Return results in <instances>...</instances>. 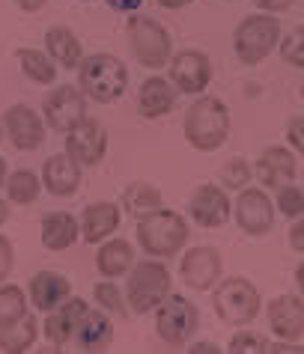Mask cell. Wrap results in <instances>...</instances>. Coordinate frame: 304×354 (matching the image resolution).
Masks as SVG:
<instances>
[{
  "label": "cell",
  "mask_w": 304,
  "mask_h": 354,
  "mask_svg": "<svg viewBox=\"0 0 304 354\" xmlns=\"http://www.w3.org/2000/svg\"><path fill=\"white\" fill-rule=\"evenodd\" d=\"M230 134V111L221 98L200 95L185 113V140L200 152L221 149Z\"/></svg>",
  "instance_id": "cell-1"
},
{
  "label": "cell",
  "mask_w": 304,
  "mask_h": 354,
  "mask_svg": "<svg viewBox=\"0 0 304 354\" xmlns=\"http://www.w3.org/2000/svg\"><path fill=\"white\" fill-rule=\"evenodd\" d=\"M137 241H141L143 253H150V257L170 259L188 241V223L176 212L155 209L150 214H143V218H137Z\"/></svg>",
  "instance_id": "cell-2"
},
{
  "label": "cell",
  "mask_w": 304,
  "mask_h": 354,
  "mask_svg": "<svg viewBox=\"0 0 304 354\" xmlns=\"http://www.w3.org/2000/svg\"><path fill=\"white\" fill-rule=\"evenodd\" d=\"M78 86L99 104H111L123 98L129 86V72L114 54H90L78 66Z\"/></svg>",
  "instance_id": "cell-3"
},
{
  "label": "cell",
  "mask_w": 304,
  "mask_h": 354,
  "mask_svg": "<svg viewBox=\"0 0 304 354\" xmlns=\"http://www.w3.org/2000/svg\"><path fill=\"white\" fill-rule=\"evenodd\" d=\"M170 295V271L164 262H141L134 265L129 289H125V301H129L132 313H150Z\"/></svg>",
  "instance_id": "cell-4"
},
{
  "label": "cell",
  "mask_w": 304,
  "mask_h": 354,
  "mask_svg": "<svg viewBox=\"0 0 304 354\" xmlns=\"http://www.w3.org/2000/svg\"><path fill=\"white\" fill-rule=\"evenodd\" d=\"M215 313L224 324H248L260 313V295L244 277H227L215 286Z\"/></svg>",
  "instance_id": "cell-5"
},
{
  "label": "cell",
  "mask_w": 304,
  "mask_h": 354,
  "mask_svg": "<svg viewBox=\"0 0 304 354\" xmlns=\"http://www.w3.org/2000/svg\"><path fill=\"white\" fill-rule=\"evenodd\" d=\"M200 324L197 307L185 301L182 295H168L159 307H155V333L168 342V346H185Z\"/></svg>",
  "instance_id": "cell-6"
},
{
  "label": "cell",
  "mask_w": 304,
  "mask_h": 354,
  "mask_svg": "<svg viewBox=\"0 0 304 354\" xmlns=\"http://www.w3.org/2000/svg\"><path fill=\"white\" fill-rule=\"evenodd\" d=\"M280 42V21L271 15H248L236 27V54L244 66L260 63Z\"/></svg>",
  "instance_id": "cell-7"
},
{
  "label": "cell",
  "mask_w": 304,
  "mask_h": 354,
  "mask_svg": "<svg viewBox=\"0 0 304 354\" xmlns=\"http://www.w3.org/2000/svg\"><path fill=\"white\" fill-rule=\"evenodd\" d=\"M129 42L134 57L146 68H161L170 63V33L159 21L134 15L129 21Z\"/></svg>",
  "instance_id": "cell-8"
},
{
  "label": "cell",
  "mask_w": 304,
  "mask_h": 354,
  "mask_svg": "<svg viewBox=\"0 0 304 354\" xmlns=\"http://www.w3.org/2000/svg\"><path fill=\"white\" fill-rule=\"evenodd\" d=\"M45 120L54 131L69 134L81 120H87V102L78 86H57L45 98Z\"/></svg>",
  "instance_id": "cell-9"
},
{
  "label": "cell",
  "mask_w": 304,
  "mask_h": 354,
  "mask_svg": "<svg viewBox=\"0 0 304 354\" xmlns=\"http://www.w3.org/2000/svg\"><path fill=\"white\" fill-rule=\"evenodd\" d=\"M66 152L72 155L81 167H96L107 152L105 125L96 122V120H81L72 131L66 134Z\"/></svg>",
  "instance_id": "cell-10"
},
{
  "label": "cell",
  "mask_w": 304,
  "mask_h": 354,
  "mask_svg": "<svg viewBox=\"0 0 304 354\" xmlns=\"http://www.w3.org/2000/svg\"><path fill=\"white\" fill-rule=\"evenodd\" d=\"M212 81V63L203 51H179L170 60V84L179 93L200 95Z\"/></svg>",
  "instance_id": "cell-11"
},
{
  "label": "cell",
  "mask_w": 304,
  "mask_h": 354,
  "mask_svg": "<svg viewBox=\"0 0 304 354\" xmlns=\"http://www.w3.org/2000/svg\"><path fill=\"white\" fill-rule=\"evenodd\" d=\"M3 131L9 134L15 149H21V152L39 149L45 140V125L39 120V113L30 111L27 104H15L3 113Z\"/></svg>",
  "instance_id": "cell-12"
},
{
  "label": "cell",
  "mask_w": 304,
  "mask_h": 354,
  "mask_svg": "<svg viewBox=\"0 0 304 354\" xmlns=\"http://www.w3.org/2000/svg\"><path fill=\"white\" fill-rule=\"evenodd\" d=\"M179 271H182L185 286L206 292L221 280V253L215 248H191L182 257Z\"/></svg>",
  "instance_id": "cell-13"
},
{
  "label": "cell",
  "mask_w": 304,
  "mask_h": 354,
  "mask_svg": "<svg viewBox=\"0 0 304 354\" xmlns=\"http://www.w3.org/2000/svg\"><path fill=\"white\" fill-rule=\"evenodd\" d=\"M236 223L248 235H266L274 223L271 200L260 188H248L239 194L236 200Z\"/></svg>",
  "instance_id": "cell-14"
},
{
  "label": "cell",
  "mask_w": 304,
  "mask_h": 354,
  "mask_svg": "<svg viewBox=\"0 0 304 354\" xmlns=\"http://www.w3.org/2000/svg\"><path fill=\"white\" fill-rule=\"evenodd\" d=\"M230 200L218 185H200L197 191L191 194V221L206 226V230H215V226H224L230 218Z\"/></svg>",
  "instance_id": "cell-15"
},
{
  "label": "cell",
  "mask_w": 304,
  "mask_h": 354,
  "mask_svg": "<svg viewBox=\"0 0 304 354\" xmlns=\"http://www.w3.org/2000/svg\"><path fill=\"white\" fill-rule=\"evenodd\" d=\"M87 310H90V307H87V301L72 298V295H69L60 307H54L51 313H48V322H45L48 342H51V346H66V342H72L78 324H81Z\"/></svg>",
  "instance_id": "cell-16"
},
{
  "label": "cell",
  "mask_w": 304,
  "mask_h": 354,
  "mask_svg": "<svg viewBox=\"0 0 304 354\" xmlns=\"http://www.w3.org/2000/svg\"><path fill=\"white\" fill-rule=\"evenodd\" d=\"M269 324L280 339L296 342L304 333V301L296 295H278L269 304Z\"/></svg>",
  "instance_id": "cell-17"
},
{
  "label": "cell",
  "mask_w": 304,
  "mask_h": 354,
  "mask_svg": "<svg viewBox=\"0 0 304 354\" xmlns=\"http://www.w3.org/2000/svg\"><path fill=\"white\" fill-rule=\"evenodd\" d=\"M42 185L54 196H72L78 191V185H81V164L69 152L51 155L42 167Z\"/></svg>",
  "instance_id": "cell-18"
},
{
  "label": "cell",
  "mask_w": 304,
  "mask_h": 354,
  "mask_svg": "<svg viewBox=\"0 0 304 354\" xmlns=\"http://www.w3.org/2000/svg\"><path fill=\"white\" fill-rule=\"evenodd\" d=\"M27 292H30V301H33L36 310L51 313L54 307H60L69 295H72V286H69V280L63 277V274H57V271H39L36 277L30 280Z\"/></svg>",
  "instance_id": "cell-19"
},
{
  "label": "cell",
  "mask_w": 304,
  "mask_h": 354,
  "mask_svg": "<svg viewBox=\"0 0 304 354\" xmlns=\"http://www.w3.org/2000/svg\"><path fill=\"white\" fill-rule=\"evenodd\" d=\"M111 339H114V324L99 310H87L72 337V342L81 351H105L111 346Z\"/></svg>",
  "instance_id": "cell-20"
},
{
  "label": "cell",
  "mask_w": 304,
  "mask_h": 354,
  "mask_svg": "<svg viewBox=\"0 0 304 354\" xmlns=\"http://www.w3.org/2000/svg\"><path fill=\"white\" fill-rule=\"evenodd\" d=\"M257 176L266 188H280L283 182H292L296 176V158L283 146H269L257 161Z\"/></svg>",
  "instance_id": "cell-21"
},
{
  "label": "cell",
  "mask_w": 304,
  "mask_h": 354,
  "mask_svg": "<svg viewBox=\"0 0 304 354\" xmlns=\"http://www.w3.org/2000/svg\"><path fill=\"white\" fill-rule=\"evenodd\" d=\"M116 226H120V205L114 203H93L84 209V218H81V239L84 241H105Z\"/></svg>",
  "instance_id": "cell-22"
},
{
  "label": "cell",
  "mask_w": 304,
  "mask_h": 354,
  "mask_svg": "<svg viewBox=\"0 0 304 354\" xmlns=\"http://www.w3.org/2000/svg\"><path fill=\"white\" fill-rule=\"evenodd\" d=\"M78 235H81V223L69 212H51L42 218V244L48 250H69Z\"/></svg>",
  "instance_id": "cell-23"
},
{
  "label": "cell",
  "mask_w": 304,
  "mask_h": 354,
  "mask_svg": "<svg viewBox=\"0 0 304 354\" xmlns=\"http://www.w3.org/2000/svg\"><path fill=\"white\" fill-rule=\"evenodd\" d=\"M137 102H141V113L146 120H159V116L170 113V107L176 102V90L164 77H150V81H143Z\"/></svg>",
  "instance_id": "cell-24"
},
{
  "label": "cell",
  "mask_w": 304,
  "mask_h": 354,
  "mask_svg": "<svg viewBox=\"0 0 304 354\" xmlns=\"http://www.w3.org/2000/svg\"><path fill=\"white\" fill-rule=\"evenodd\" d=\"M45 45H48V57L54 63H60L63 68H78L84 60V48L69 27H51L45 33Z\"/></svg>",
  "instance_id": "cell-25"
},
{
  "label": "cell",
  "mask_w": 304,
  "mask_h": 354,
  "mask_svg": "<svg viewBox=\"0 0 304 354\" xmlns=\"http://www.w3.org/2000/svg\"><path fill=\"white\" fill-rule=\"evenodd\" d=\"M96 265H99V274L102 277H120V274H125L134 265V250L129 241L123 239H114L102 244L99 257H96Z\"/></svg>",
  "instance_id": "cell-26"
},
{
  "label": "cell",
  "mask_w": 304,
  "mask_h": 354,
  "mask_svg": "<svg viewBox=\"0 0 304 354\" xmlns=\"http://www.w3.org/2000/svg\"><path fill=\"white\" fill-rule=\"evenodd\" d=\"M36 319L27 313V316H21L18 322H12V324H3L0 328V351H6V354H21V351H27L36 342Z\"/></svg>",
  "instance_id": "cell-27"
},
{
  "label": "cell",
  "mask_w": 304,
  "mask_h": 354,
  "mask_svg": "<svg viewBox=\"0 0 304 354\" xmlns=\"http://www.w3.org/2000/svg\"><path fill=\"white\" fill-rule=\"evenodd\" d=\"M123 205L134 218H143V214L161 209V191L150 182H132L129 188L123 191Z\"/></svg>",
  "instance_id": "cell-28"
},
{
  "label": "cell",
  "mask_w": 304,
  "mask_h": 354,
  "mask_svg": "<svg viewBox=\"0 0 304 354\" xmlns=\"http://www.w3.org/2000/svg\"><path fill=\"white\" fill-rule=\"evenodd\" d=\"M18 63H21V72L30 77L33 84H54L57 66L48 54L33 51V48H24V51H18Z\"/></svg>",
  "instance_id": "cell-29"
},
{
  "label": "cell",
  "mask_w": 304,
  "mask_h": 354,
  "mask_svg": "<svg viewBox=\"0 0 304 354\" xmlns=\"http://www.w3.org/2000/svg\"><path fill=\"white\" fill-rule=\"evenodd\" d=\"M39 188H42V182H39V176H36L33 170H15V173L6 179V196H9L12 203H18V205L36 203Z\"/></svg>",
  "instance_id": "cell-30"
},
{
  "label": "cell",
  "mask_w": 304,
  "mask_h": 354,
  "mask_svg": "<svg viewBox=\"0 0 304 354\" xmlns=\"http://www.w3.org/2000/svg\"><path fill=\"white\" fill-rule=\"evenodd\" d=\"M21 316H27V298L18 286H3L0 283V328L12 324Z\"/></svg>",
  "instance_id": "cell-31"
},
{
  "label": "cell",
  "mask_w": 304,
  "mask_h": 354,
  "mask_svg": "<svg viewBox=\"0 0 304 354\" xmlns=\"http://www.w3.org/2000/svg\"><path fill=\"white\" fill-rule=\"evenodd\" d=\"M93 295H96V301H99L107 313H116L120 319L129 316V304H125V298L120 295V289H116L114 283H96Z\"/></svg>",
  "instance_id": "cell-32"
},
{
  "label": "cell",
  "mask_w": 304,
  "mask_h": 354,
  "mask_svg": "<svg viewBox=\"0 0 304 354\" xmlns=\"http://www.w3.org/2000/svg\"><path fill=\"white\" fill-rule=\"evenodd\" d=\"M278 209L287 214V218L304 214V191L296 188V185H280L278 188Z\"/></svg>",
  "instance_id": "cell-33"
},
{
  "label": "cell",
  "mask_w": 304,
  "mask_h": 354,
  "mask_svg": "<svg viewBox=\"0 0 304 354\" xmlns=\"http://www.w3.org/2000/svg\"><path fill=\"white\" fill-rule=\"evenodd\" d=\"M280 57H283V63L304 68V27L287 33V39L280 42Z\"/></svg>",
  "instance_id": "cell-34"
},
{
  "label": "cell",
  "mask_w": 304,
  "mask_h": 354,
  "mask_svg": "<svg viewBox=\"0 0 304 354\" xmlns=\"http://www.w3.org/2000/svg\"><path fill=\"white\" fill-rule=\"evenodd\" d=\"M269 342L266 337H260V333H251V330H239L236 337L230 339V351L233 354H251V351H266Z\"/></svg>",
  "instance_id": "cell-35"
},
{
  "label": "cell",
  "mask_w": 304,
  "mask_h": 354,
  "mask_svg": "<svg viewBox=\"0 0 304 354\" xmlns=\"http://www.w3.org/2000/svg\"><path fill=\"white\" fill-rule=\"evenodd\" d=\"M221 182L227 185V188H242L244 182H251V167L248 161H242V158H233L227 167H224V173H221Z\"/></svg>",
  "instance_id": "cell-36"
},
{
  "label": "cell",
  "mask_w": 304,
  "mask_h": 354,
  "mask_svg": "<svg viewBox=\"0 0 304 354\" xmlns=\"http://www.w3.org/2000/svg\"><path fill=\"white\" fill-rule=\"evenodd\" d=\"M12 262H15V257H12V241H9L6 235H0V283H3L9 274H12Z\"/></svg>",
  "instance_id": "cell-37"
},
{
  "label": "cell",
  "mask_w": 304,
  "mask_h": 354,
  "mask_svg": "<svg viewBox=\"0 0 304 354\" xmlns=\"http://www.w3.org/2000/svg\"><path fill=\"white\" fill-rule=\"evenodd\" d=\"M287 134H289V143L304 155V116H296V120L289 122V131Z\"/></svg>",
  "instance_id": "cell-38"
},
{
  "label": "cell",
  "mask_w": 304,
  "mask_h": 354,
  "mask_svg": "<svg viewBox=\"0 0 304 354\" xmlns=\"http://www.w3.org/2000/svg\"><path fill=\"white\" fill-rule=\"evenodd\" d=\"M289 248L298 250V253H304V214H298L296 226L289 230Z\"/></svg>",
  "instance_id": "cell-39"
},
{
  "label": "cell",
  "mask_w": 304,
  "mask_h": 354,
  "mask_svg": "<svg viewBox=\"0 0 304 354\" xmlns=\"http://www.w3.org/2000/svg\"><path fill=\"white\" fill-rule=\"evenodd\" d=\"M107 6L116 9V12H137L143 6V0H107Z\"/></svg>",
  "instance_id": "cell-40"
},
{
  "label": "cell",
  "mask_w": 304,
  "mask_h": 354,
  "mask_svg": "<svg viewBox=\"0 0 304 354\" xmlns=\"http://www.w3.org/2000/svg\"><path fill=\"white\" fill-rule=\"evenodd\" d=\"M260 9H266V12H283V9L292 6V0H257Z\"/></svg>",
  "instance_id": "cell-41"
},
{
  "label": "cell",
  "mask_w": 304,
  "mask_h": 354,
  "mask_svg": "<svg viewBox=\"0 0 304 354\" xmlns=\"http://www.w3.org/2000/svg\"><path fill=\"white\" fill-rule=\"evenodd\" d=\"M15 3L21 6L24 12H39V9H42V6L48 3V0H15Z\"/></svg>",
  "instance_id": "cell-42"
},
{
  "label": "cell",
  "mask_w": 304,
  "mask_h": 354,
  "mask_svg": "<svg viewBox=\"0 0 304 354\" xmlns=\"http://www.w3.org/2000/svg\"><path fill=\"white\" fill-rule=\"evenodd\" d=\"M188 351H194V354H215V351H218V346H212V342H194Z\"/></svg>",
  "instance_id": "cell-43"
},
{
  "label": "cell",
  "mask_w": 304,
  "mask_h": 354,
  "mask_svg": "<svg viewBox=\"0 0 304 354\" xmlns=\"http://www.w3.org/2000/svg\"><path fill=\"white\" fill-rule=\"evenodd\" d=\"M159 3H161L164 9H185L188 3H194V0H159Z\"/></svg>",
  "instance_id": "cell-44"
},
{
  "label": "cell",
  "mask_w": 304,
  "mask_h": 354,
  "mask_svg": "<svg viewBox=\"0 0 304 354\" xmlns=\"http://www.w3.org/2000/svg\"><path fill=\"white\" fill-rule=\"evenodd\" d=\"M296 283H298V292H301V298H304V262L298 265V271H296Z\"/></svg>",
  "instance_id": "cell-45"
},
{
  "label": "cell",
  "mask_w": 304,
  "mask_h": 354,
  "mask_svg": "<svg viewBox=\"0 0 304 354\" xmlns=\"http://www.w3.org/2000/svg\"><path fill=\"white\" fill-rule=\"evenodd\" d=\"M6 218H9V205H6L3 200H0V226L6 223Z\"/></svg>",
  "instance_id": "cell-46"
},
{
  "label": "cell",
  "mask_w": 304,
  "mask_h": 354,
  "mask_svg": "<svg viewBox=\"0 0 304 354\" xmlns=\"http://www.w3.org/2000/svg\"><path fill=\"white\" fill-rule=\"evenodd\" d=\"M0 185H6V161L0 158Z\"/></svg>",
  "instance_id": "cell-47"
},
{
  "label": "cell",
  "mask_w": 304,
  "mask_h": 354,
  "mask_svg": "<svg viewBox=\"0 0 304 354\" xmlns=\"http://www.w3.org/2000/svg\"><path fill=\"white\" fill-rule=\"evenodd\" d=\"M301 95H304V84H301Z\"/></svg>",
  "instance_id": "cell-48"
},
{
  "label": "cell",
  "mask_w": 304,
  "mask_h": 354,
  "mask_svg": "<svg viewBox=\"0 0 304 354\" xmlns=\"http://www.w3.org/2000/svg\"><path fill=\"white\" fill-rule=\"evenodd\" d=\"M0 137H3V134H0Z\"/></svg>",
  "instance_id": "cell-49"
}]
</instances>
